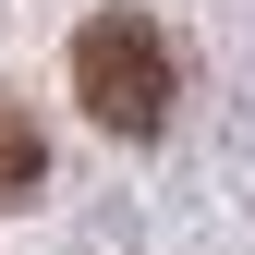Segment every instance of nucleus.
<instances>
[{
    "label": "nucleus",
    "mask_w": 255,
    "mask_h": 255,
    "mask_svg": "<svg viewBox=\"0 0 255 255\" xmlns=\"http://www.w3.org/2000/svg\"><path fill=\"white\" fill-rule=\"evenodd\" d=\"M73 98L98 110V134H158L182 98V73H170V37H158L146 12H98L73 37Z\"/></svg>",
    "instance_id": "obj_1"
},
{
    "label": "nucleus",
    "mask_w": 255,
    "mask_h": 255,
    "mask_svg": "<svg viewBox=\"0 0 255 255\" xmlns=\"http://www.w3.org/2000/svg\"><path fill=\"white\" fill-rule=\"evenodd\" d=\"M37 170H49V146H37V122H24L12 98H0V207H24V195H37Z\"/></svg>",
    "instance_id": "obj_2"
}]
</instances>
